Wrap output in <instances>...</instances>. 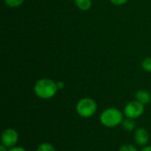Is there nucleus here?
<instances>
[{
    "label": "nucleus",
    "mask_w": 151,
    "mask_h": 151,
    "mask_svg": "<svg viewBox=\"0 0 151 151\" xmlns=\"http://www.w3.org/2000/svg\"><path fill=\"white\" fill-rule=\"evenodd\" d=\"M58 90L57 82L48 78L38 80L34 86V92L35 96L41 99L45 100L54 97Z\"/></svg>",
    "instance_id": "obj_1"
},
{
    "label": "nucleus",
    "mask_w": 151,
    "mask_h": 151,
    "mask_svg": "<svg viewBox=\"0 0 151 151\" xmlns=\"http://www.w3.org/2000/svg\"><path fill=\"white\" fill-rule=\"evenodd\" d=\"M124 119V113L118 108L111 107L105 109L100 115V122L103 126L112 128L119 126Z\"/></svg>",
    "instance_id": "obj_2"
},
{
    "label": "nucleus",
    "mask_w": 151,
    "mask_h": 151,
    "mask_svg": "<svg viewBox=\"0 0 151 151\" xmlns=\"http://www.w3.org/2000/svg\"><path fill=\"white\" fill-rule=\"evenodd\" d=\"M75 110L80 117L88 119L96 114L97 111V104L94 99L90 97H84L78 101Z\"/></svg>",
    "instance_id": "obj_3"
},
{
    "label": "nucleus",
    "mask_w": 151,
    "mask_h": 151,
    "mask_svg": "<svg viewBox=\"0 0 151 151\" xmlns=\"http://www.w3.org/2000/svg\"><path fill=\"white\" fill-rule=\"evenodd\" d=\"M144 105L138 101H131L127 103L124 108V115L127 118H130L133 119H136L140 118L144 112Z\"/></svg>",
    "instance_id": "obj_4"
},
{
    "label": "nucleus",
    "mask_w": 151,
    "mask_h": 151,
    "mask_svg": "<svg viewBox=\"0 0 151 151\" xmlns=\"http://www.w3.org/2000/svg\"><path fill=\"white\" fill-rule=\"evenodd\" d=\"M19 142V134L13 128H7L3 131L1 135V142L5 147L11 149L17 145Z\"/></svg>",
    "instance_id": "obj_5"
},
{
    "label": "nucleus",
    "mask_w": 151,
    "mask_h": 151,
    "mask_svg": "<svg viewBox=\"0 0 151 151\" xmlns=\"http://www.w3.org/2000/svg\"><path fill=\"white\" fill-rule=\"evenodd\" d=\"M134 142L140 146H146L150 141V133L146 128H137L134 132Z\"/></svg>",
    "instance_id": "obj_6"
},
{
    "label": "nucleus",
    "mask_w": 151,
    "mask_h": 151,
    "mask_svg": "<svg viewBox=\"0 0 151 151\" xmlns=\"http://www.w3.org/2000/svg\"><path fill=\"white\" fill-rule=\"evenodd\" d=\"M135 100L142 104L143 105L148 104L151 102V94L145 89L138 90L135 94Z\"/></svg>",
    "instance_id": "obj_7"
},
{
    "label": "nucleus",
    "mask_w": 151,
    "mask_h": 151,
    "mask_svg": "<svg viewBox=\"0 0 151 151\" xmlns=\"http://www.w3.org/2000/svg\"><path fill=\"white\" fill-rule=\"evenodd\" d=\"M121 126L123 127V129L125 131H127V132H132L135 129L136 127V123H135V120L133 119H130V118H127V119H124L122 123H121Z\"/></svg>",
    "instance_id": "obj_8"
},
{
    "label": "nucleus",
    "mask_w": 151,
    "mask_h": 151,
    "mask_svg": "<svg viewBox=\"0 0 151 151\" xmlns=\"http://www.w3.org/2000/svg\"><path fill=\"white\" fill-rule=\"evenodd\" d=\"M75 5L81 11H88L92 6V0H74Z\"/></svg>",
    "instance_id": "obj_9"
},
{
    "label": "nucleus",
    "mask_w": 151,
    "mask_h": 151,
    "mask_svg": "<svg viewBox=\"0 0 151 151\" xmlns=\"http://www.w3.org/2000/svg\"><path fill=\"white\" fill-rule=\"evenodd\" d=\"M36 151H57V150H56L55 147H54L52 144H50V143H49V142H42V143H41V144L37 147Z\"/></svg>",
    "instance_id": "obj_10"
},
{
    "label": "nucleus",
    "mask_w": 151,
    "mask_h": 151,
    "mask_svg": "<svg viewBox=\"0 0 151 151\" xmlns=\"http://www.w3.org/2000/svg\"><path fill=\"white\" fill-rule=\"evenodd\" d=\"M142 68L147 72V73H151V57H147L145 58L142 63H141Z\"/></svg>",
    "instance_id": "obj_11"
},
{
    "label": "nucleus",
    "mask_w": 151,
    "mask_h": 151,
    "mask_svg": "<svg viewBox=\"0 0 151 151\" xmlns=\"http://www.w3.org/2000/svg\"><path fill=\"white\" fill-rule=\"evenodd\" d=\"M4 4L10 8H17L25 2V0H4Z\"/></svg>",
    "instance_id": "obj_12"
},
{
    "label": "nucleus",
    "mask_w": 151,
    "mask_h": 151,
    "mask_svg": "<svg viewBox=\"0 0 151 151\" xmlns=\"http://www.w3.org/2000/svg\"><path fill=\"white\" fill-rule=\"evenodd\" d=\"M119 151H138V150L131 144H124L119 148Z\"/></svg>",
    "instance_id": "obj_13"
},
{
    "label": "nucleus",
    "mask_w": 151,
    "mask_h": 151,
    "mask_svg": "<svg viewBox=\"0 0 151 151\" xmlns=\"http://www.w3.org/2000/svg\"><path fill=\"white\" fill-rule=\"evenodd\" d=\"M110 2L114 5H123L128 2V0H110Z\"/></svg>",
    "instance_id": "obj_14"
},
{
    "label": "nucleus",
    "mask_w": 151,
    "mask_h": 151,
    "mask_svg": "<svg viewBox=\"0 0 151 151\" xmlns=\"http://www.w3.org/2000/svg\"><path fill=\"white\" fill-rule=\"evenodd\" d=\"M8 151H27V150H25L24 148L22 147H13V148H11Z\"/></svg>",
    "instance_id": "obj_15"
},
{
    "label": "nucleus",
    "mask_w": 151,
    "mask_h": 151,
    "mask_svg": "<svg viewBox=\"0 0 151 151\" xmlns=\"http://www.w3.org/2000/svg\"><path fill=\"white\" fill-rule=\"evenodd\" d=\"M57 87H58V90H61L65 88V83L63 81H57Z\"/></svg>",
    "instance_id": "obj_16"
},
{
    "label": "nucleus",
    "mask_w": 151,
    "mask_h": 151,
    "mask_svg": "<svg viewBox=\"0 0 151 151\" xmlns=\"http://www.w3.org/2000/svg\"><path fill=\"white\" fill-rule=\"evenodd\" d=\"M7 149H8V148L5 147L4 145H3V144L0 145V151H8L9 150H7Z\"/></svg>",
    "instance_id": "obj_17"
},
{
    "label": "nucleus",
    "mask_w": 151,
    "mask_h": 151,
    "mask_svg": "<svg viewBox=\"0 0 151 151\" xmlns=\"http://www.w3.org/2000/svg\"><path fill=\"white\" fill-rule=\"evenodd\" d=\"M142 151H151V146H144Z\"/></svg>",
    "instance_id": "obj_18"
}]
</instances>
